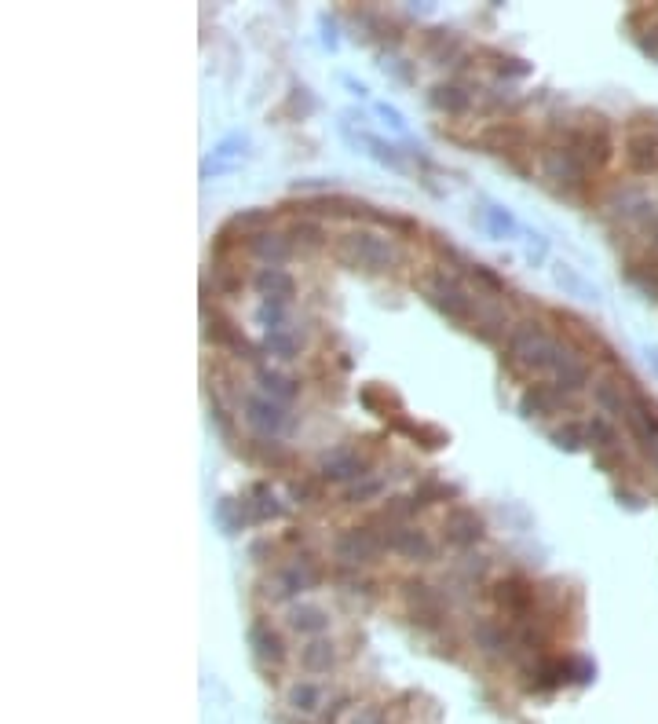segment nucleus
Returning a JSON list of instances; mask_svg holds the SVG:
<instances>
[{"mask_svg": "<svg viewBox=\"0 0 658 724\" xmlns=\"http://www.w3.org/2000/svg\"><path fill=\"white\" fill-rule=\"evenodd\" d=\"M337 256L355 271H366V275H384V271H395L403 264V253L392 238H381L373 231H348L340 235L337 242Z\"/></svg>", "mask_w": 658, "mask_h": 724, "instance_id": "f257e3e1", "label": "nucleus"}, {"mask_svg": "<svg viewBox=\"0 0 658 724\" xmlns=\"http://www.w3.org/2000/svg\"><path fill=\"white\" fill-rule=\"evenodd\" d=\"M563 352H567V344L549 337L542 322L527 319V322H516V326H512L509 355L516 366H523V370H531V373L556 370V362L563 359Z\"/></svg>", "mask_w": 658, "mask_h": 724, "instance_id": "f03ea898", "label": "nucleus"}, {"mask_svg": "<svg viewBox=\"0 0 658 724\" xmlns=\"http://www.w3.org/2000/svg\"><path fill=\"white\" fill-rule=\"evenodd\" d=\"M421 293H425L428 304H432L439 315H446L450 322H472V315H476V308H472V297H468V289L461 286L454 275H443V271H436L432 278H425V282H421Z\"/></svg>", "mask_w": 658, "mask_h": 724, "instance_id": "7ed1b4c3", "label": "nucleus"}, {"mask_svg": "<svg viewBox=\"0 0 658 724\" xmlns=\"http://www.w3.org/2000/svg\"><path fill=\"white\" fill-rule=\"evenodd\" d=\"M626 161L629 169L640 172V176H655L658 172V114H637L629 121Z\"/></svg>", "mask_w": 658, "mask_h": 724, "instance_id": "20e7f679", "label": "nucleus"}, {"mask_svg": "<svg viewBox=\"0 0 658 724\" xmlns=\"http://www.w3.org/2000/svg\"><path fill=\"white\" fill-rule=\"evenodd\" d=\"M542 172L545 180H552V187L574 194L585 187V176H589V165L578 158V150L571 143H556L542 154Z\"/></svg>", "mask_w": 658, "mask_h": 724, "instance_id": "39448f33", "label": "nucleus"}, {"mask_svg": "<svg viewBox=\"0 0 658 724\" xmlns=\"http://www.w3.org/2000/svg\"><path fill=\"white\" fill-rule=\"evenodd\" d=\"M567 143L578 150V158H582L589 169H604L607 158H611V125H607V118H600V114H589L585 125H578L571 136H567Z\"/></svg>", "mask_w": 658, "mask_h": 724, "instance_id": "423d86ee", "label": "nucleus"}, {"mask_svg": "<svg viewBox=\"0 0 658 724\" xmlns=\"http://www.w3.org/2000/svg\"><path fill=\"white\" fill-rule=\"evenodd\" d=\"M384 549V534L370 531V527H348L333 538V560L340 567H366L377 560Z\"/></svg>", "mask_w": 658, "mask_h": 724, "instance_id": "0eeeda50", "label": "nucleus"}, {"mask_svg": "<svg viewBox=\"0 0 658 724\" xmlns=\"http://www.w3.org/2000/svg\"><path fill=\"white\" fill-rule=\"evenodd\" d=\"M319 476L326 483H355L370 476V458L359 454L355 447H333L319 461Z\"/></svg>", "mask_w": 658, "mask_h": 724, "instance_id": "6e6552de", "label": "nucleus"}, {"mask_svg": "<svg viewBox=\"0 0 658 724\" xmlns=\"http://www.w3.org/2000/svg\"><path fill=\"white\" fill-rule=\"evenodd\" d=\"M483 534H487V523H483V516H479L476 509H468V505H454V509L446 512L443 538L454 545V549H468V545H476Z\"/></svg>", "mask_w": 658, "mask_h": 724, "instance_id": "1a4fd4ad", "label": "nucleus"}, {"mask_svg": "<svg viewBox=\"0 0 658 724\" xmlns=\"http://www.w3.org/2000/svg\"><path fill=\"white\" fill-rule=\"evenodd\" d=\"M384 549H392V553H399L403 560H414V564H425V560H432V553H436V545H432L428 531L410 527V523L384 534Z\"/></svg>", "mask_w": 658, "mask_h": 724, "instance_id": "9d476101", "label": "nucleus"}, {"mask_svg": "<svg viewBox=\"0 0 658 724\" xmlns=\"http://www.w3.org/2000/svg\"><path fill=\"white\" fill-rule=\"evenodd\" d=\"M242 410H245V421H249L256 432H264V436H278L289 421L286 406L267 399V395H245Z\"/></svg>", "mask_w": 658, "mask_h": 724, "instance_id": "9b49d317", "label": "nucleus"}, {"mask_svg": "<svg viewBox=\"0 0 658 724\" xmlns=\"http://www.w3.org/2000/svg\"><path fill=\"white\" fill-rule=\"evenodd\" d=\"M593 403L596 410L604 417H611V421H626V417L633 414V395L622 392V384H615L611 377L593 381Z\"/></svg>", "mask_w": 658, "mask_h": 724, "instance_id": "f8f14e48", "label": "nucleus"}, {"mask_svg": "<svg viewBox=\"0 0 658 724\" xmlns=\"http://www.w3.org/2000/svg\"><path fill=\"white\" fill-rule=\"evenodd\" d=\"M567 403V392L560 384H531L520 399L523 417H545V414H560V406Z\"/></svg>", "mask_w": 658, "mask_h": 724, "instance_id": "ddd939ff", "label": "nucleus"}, {"mask_svg": "<svg viewBox=\"0 0 658 724\" xmlns=\"http://www.w3.org/2000/svg\"><path fill=\"white\" fill-rule=\"evenodd\" d=\"M315 582H319V571H315L308 560H297V564L282 567L275 575V597L293 600V597H300V593H308Z\"/></svg>", "mask_w": 658, "mask_h": 724, "instance_id": "4468645a", "label": "nucleus"}, {"mask_svg": "<svg viewBox=\"0 0 658 724\" xmlns=\"http://www.w3.org/2000/svg\"><path fill=\"white\" fill-rule=\"evenodd\" d=\"M406 604L414 611V622H421V626H436L439 618H443V600L425 582H410L406 586Z\"/></svg>", "mask_w": 658, "mask_h": 724, "instance_id": "2eb2a0df", "label": "nucleus"}, {"mask_svg": "<svg viewBox=\"0 0 658 724\" xmlns=\"http://www.w3.org/2000/svg\"><path fill=\"white\" fill-rule=\"evenodd\" d=\"M249 644H253L256 659L267 662V666L286 662V644H282V637H278L275 629H271V622H264V618H256L253 626H249Z\"/></svg>", "mask_w": 658, "mask_h": 724, "instance_id": "dca6fc26", "label": "nucleus"}, {"mask_svg": "<svg viewBox=\"0 0 658 724\" xmlns=\"http://www.w3.org/2000/svg\"><path fill=\"white\" fill-rule=\"evenodd\" d=\"M494 600H498V607H505L509 615L527 618V611H531L534 604V586L523 582V578H505V582H498V589H494Z\"/></svg>", "mask_w": 658, "mask_h": 724, "instance_id": "f3484780", "label": "nucleus"}, {"mask_svg": "<svg viewBox=\"0 0 658 724\" xmlns=\"http://www.w3.org/2000/svg\"><path fill=\"white\" fill-rule=\"evenodd\" d=\"M253 286L260 289V297L264 300H278V304H289V297L297 293V282H293V275L289 271H282V267H260L253 278Z\"/></svg>", "mask_w": 658, "mask_h": 724, "instance_id": "a211bd4d", "label": "nucleus"}, {"mask_svg": "<svg viewBox=\"0 0 658 724\" xmlns=\"http://www.w3.org/2000/svg\"><path fill=\"white\" fill-rule=\"evenodd\" d=\"M249 253L260 256V260H267V267H278L289 253H293V238L267 227V231H260V235L249 238Z\"/></svg>", "mask_w": 658, "mask_h": 724, "instance_id": "6ab92c4d", "label": "nucleus"}, {"mask_svg": "<svg viewBox=\"0 0 658 724\" xmlns=\"http://www.w3.org/2000/svg\"><path fill=\"white\" fill-rule=\"evenodd\" d=\"M209 337H213L216 348H227V352L242 355V359H249V355H253V344L245 341L242 330H238L231 319L216 315V311H213V322H209Z\"/></svg>", "mask_w": 658, "mask_h": 724, "instance_id": "aec40b11", "label": "nucleus"}, {"mask_svg": "<svg viewBox=\"0 0 658 724\" xmlns=\"http://www.w3.org/2000/svg\"><path fill=\"white\" fill-rule=\"evenodd\" d=\"M552 373H556V384H560L567 395L589 388V366H585V362L574 355V348H567V352H563V359L556 362V370H552Z\"/></svg>", "mask_w": 658, "mask_h": 724, "instance_id": "412c9836", "label": "nucleus"}, {"mask_svg": "<svg viewBox=\"0 0 658 724\" xmlns=\"http://www.w3.org/2000/svg\"><path fill=\"white\" fill-rule=\"evenodd\" d=\"M552 282L567 293V297H578V300H585V304H600V289L596 286H589L578 271H574L571 264H556L552 267Z\"/></svg>", "mask_w": 658, "mask_h": 724, "instance_id": "4be33fe9", "label": "nucleus"}, {"mask_svg": "<svg viewBox=\"0 0 658 724\" xmlns=\"http://www.w3.org/2000/svg\"><path fill=\"white\" fill-rule=\"evenodd\" d=\"M428 103L436 110H443V114H465L468 107H472V96H468L465 88L454 85V81H439V85H432V92H428Z\"/></svg>", "mask_w": 658, "mask_h": 724, "instance_id": "5701e85b", "label": "nucleus"}, {"mask_svg": "<svg viewBox=\"0 0 658 724\" xmlns=\"http://www.w3.org/2000/svg\"><path fill=\"white\" fill-rule=\"evenodd\" d=\"M289 629H297L304 637H319L329 629V615L319 604H293L289 607Z\"/></svg>", "mask_w": 658, "mask_h": 724, "instance_id": "b1692460", "label": "nucleus"}, {"mask_svg": "<svg viewBox=\"0 0 658 724\" xmlns=\"http://www.w3.org/2000/svg\"><path fill=\"white\" fill-rule=\"evenodd\" d=\"M472 640H476V648L487 651V655H501L505 648H512V637L505 633V626L490 622V618H476V626H472Z\"/></svg>", "mask_w": 658, "mask_h": 724, "instance_id": "393cba45", "label": "nucleus"}, {"mask_svg": "<svg viewBox=\"0 0 658 724\" xmlns=\"http://www.w3.org/2000/svg\"><path fill=\"white\" fill-rule=\"evenodd\" d=\"M300 666H304L308 673H329L333 666H337V644H333V640L315 637L308 648L300 651Z\"/></svg>", "mask_w": 658, "mask_h": 724, "instance_id": "a878e982", "label": "nucleus"}, {"mask_svg": "<svg viewBox=\"0 0 658 724\" xmlns=\"http://www.w3.org/2000/svg\"><path fill=\"white\" fill-rule=\"evenodd\" d=\"M245 520H253V509L249 501H234V498H220L216 501V523L223 527V534H238L245 527Z\"/></svg>", "mask_w": 658, "mask_h": 724, "instance_id": "bb28decb", "label": "nucleus"}, {"mask_svg": "<svg viewBox=\"0 0 658 724\" xmlns=\"http://www.w3.org/2000/svg\"><path fill=\"white\" fill-rule=\"evenodd\" d=\"M256 381H260L267 399H275V403H289V399L300 392L293 377H286V373H278V370H267V366L264 370H256Z\"/></svg>", "mask_w": 658, "mask_h": 724, "instance_id": "cd10ccee", "label": "nucleus"}, {"mask_svg": "<svg viewBox=\"0 0 658 724\" xmlns=\"http://www.w3.org/2000/svg\"><path fill=\"white\" fill-rule=\"evenodd\" d=\"M253 498L256 501H249V509H253V520H282V516H286V505H282V501L275 498V494H271V487H267V483H256L253 487Z\"/></svg>", "mask_w": 658, "mask_h": 724, "instance_id": "c85d7f7f", "label": "nucleus"}, {"mask_svg": "<svg viewBox=\"0 0 658 724\" xmlns=\"http://www.w3.org/2000/svg\"><path fill=\"white\" fill-rule=\"evenodd\" d=\"M585 432H589V447H593L596 454L622 450L618 447V432H615V425H611V417H593V421L585 425Z\"/></svg>", "mask_w": 658, "mask_h": 724, "instance_id": "c756f323", "label": "nucleus"}, {"mask_svg": "<svg viewBox=\"0 0 658 724\" xmlns=\"http://www.w3.org/2000/svg\"><path fill=\"white\" fill-rule=\"evenodd\" d=\"M552 443L560 450H567V454H578V450L589 447V432H585V425H578V421H563L560 428H552Z\"/></svg>", "mask_w": 658, "mask_h": 724, "instance_id": "7c9ffc66", "label": "nucleus"}, {"mask_svg": "<svg viewBox=\"0 0 658 724\" xmlns=\"http://www.w3.org/2000/svg\"><path fill=\"white\" fill-rule=\"evenodd\" d=\"M362 147H366V154H370L377 165H388V169H403V154L392 147V143H384L381 136H370V132H362Z\"/></svg>", "mask_w": 658, "mask_h": 724, "instance_id": "2f4dec72", "label": "nucleus"}, {"mask_svg": "<svg viewBox=\"0 0 658 724\" xmlns=\"http://www.w3.org/2000/svg\"><path fill=\"white\" fill-rule=\"evenodd\" d=\"M392 428H399V432H406V436H414L417 443L425 450H439L443 443H450V436L446 432H439V428H428V425H410V421H403V417H395Z\"/></svg>", "mask_w": 658, "mask_h": 724, "instance_id": "473e14b6", "label": "nucleus"}, {"mask_svg": "<svg viewBox=\"0 0 658 724\" xmlns=\"http://www.w3.org/2000/svg\"><path fill=\"white\" fill-rule=\"evenodd\" d=\"M425 52L432 55V59H439V63H446V59H454V55L461 52V41H457V33L450 30H432L425 37Z\"/></svg>", "mask_w": 658, "mask_h": 724, "instance_id": "72a5a7b5", "label": "nucleus"}, {"mask_svg": "<svg viewBox=\"0 0 658 724\" xmlns=\"http://www.w3.org/2000/svg\"><path fill=\"white\" fill-rule=\"evenodd\" d=\"M483 224H487L490 235H498V238H512L520 231L516 216H512L509 209H501V205H487V209H483Z\"/></svg>", "mask_w": 658, "mask_h": 724, "instance_id": "f704fd0d", "label": "nucleus"}, {"mask_svg": "<svg viewBox=\"0 0 658 724\" xmlns=\"http://www.w3.org/2000/svg\"><path fill=\"white\" fill-rule=\"evenodd\" d=\"M286 235L293 238V245H300V249H319V245L326 242V231H322L319 220H297Z\"/></svg>", "mask_w": 658, "mask_h": 724, "instance_id": "c9c22d12", "label": "nucleus"}, {"mask_svg": "<svg viewBox=\"0 0 658 724\" xmlns=\"http://www.w3.org/2000/svg\"><path fill=\"white\" fill-rule=\"evenodd\" d=\"M267 224H271V213L267 209H245V213H234L231 220H227V231H249V238L260 235V231H267Z\"/></svg>", "mask_w": 658, "mask_h": 724, "instance_id": "e433bc0d", "label": "nucleus"}, {"mask_svg": "<svg viewBox=\"0 0 658 724\" xmlns=\"http://www.w3.org/2000/svg\"><path fill=\"white\" fill-rule=\"evenodd\" d=\"M264 352L267 355H275V359H297L300 355V341L293 337L289 330H275V333H267L264 337Z\"/></svg>", "mask_w": 658, "mask_h": 724, "instance_id": "4c0bfd02", "label": "nucleus"}, {"mask_svg": "<svg viewBox=\"0 0 658 724\" xmlns=\"http://www.w3.org/2000/svg\"><path fill=\"white\" fill-rule=\"evenodd\" d=\"M322 703V688L319 684H293V692H289V706L297 710V714H311V710H319Z\"/></svg>", "mask_w": 658, "mask_h": 724, "instance_id": "58836bf2", "label": "nucleus"}, {"mask_svg": "<svg viewBox=\"0 0 658 724\" xmlns=\"http://www.w3.org/2000/svg\"><path fill=\"white\" fill-rule=\"evenodd\" d=\"M256 322H260L267 333L286 330V304H278V300H264V304L256 308Z\"/></svg>", "mask_w": 658, "mask_h": 724, "instance_id": "ea45409f", "label": "nucleus"}, {"mask_svg": "<svg viewBox=\"0 0 658 724\" xmlns=\"http://www.w3.org/2000/svg\"><path fill=\"white\" fill-rule=\"evenodd\" d=\"M446 498H457V487H446V483H439V480H428L425 487L414 494V505L417 509H425V505H436V501H446Z\"/></svg>", "mask_w": 658, "mask_h": 724, "instance_id": "a19ab883", "label": "nucleus"}, {"mask_svg": "<svg viewBox=\"0 0 658 724\" xmlns=\"http://www.w3.org/2000/svg\"><path fill=\"white\" fill-rule=\"evenodd\" d=\"M629 282H633L644 297L658 300V267H629Z\"/></svg>", "mask_w": 658, "mask_h": 724, "instance_id": "79ce46f5", "label": "nucleus"}, {"mask_svg": "<svg viewBox=\"0 0 658 724\" xmlns=\"http://www.w3.org/2000/svg\"><path fill=\"white\" fill-rule=\"evenodd\" d=\"M465 271H468L472 278H476V282H479L483 289H487V293H505V278L494 275L490 267H483V264H465Z\"/></svg>", "mask_w": 658, "mask_h": 724, "instance_id": "37998d69", "label": "nucleus"}, {"mask_svg": "<svg viewBox=\"0 0 658 724\" xmlns=\"http://www.w3.org/2000/svg\"><path fill=\"white\" fill-rule=\"evenodd\" d=\"M388 399H392V395L384 392V388H362V403L370 406L373 414L388 417ZM392 403H399V399H392Z\"/></svg>", "mask_w": 658, "mask_h": 724, "instance_id": "c03bdc74", "label": "nucleus"}, {"mask_svg": "<svg viewBox=\"0 0 658 724\" xmlns=\"http://www.w3.org/2000/svg\"><path fill=\"white\" fill-rule=\"evenodd\" d=\"M381 490H384V483H381V480H362L359 487H351V490H348V501H351V505H362V501L377 498Z\"/></svg>", "mask_w": 658, "mask_h": 724, "instance_id": "a18cd8bd", "label": "nucleus"}, {"mask_svg": "<svg viewBox=\"0 0 658 724\" xmlns=\"http://www.w3.org/2000/svg\"><path fill=\"white\" fill-rule=\"evenodd\" d=\"M213 278H216V286H220L223 293H238V289H242V278L234 275L227 264H216L213 267Z\"/></svg>", "mask_w": 658, "mask_h": 724, "instance_id": "49530a36", "label": "nucleus"}, {"mask_svg": "<svg viewBox=\"0 0 658 724\" xmlns=\"http://www.w3.org/2000/svg\"><path fill=\"white\" fill-rule=\"evenodd\" d=\"M293 498H297L300 505H308V501H319V498H322L319 480H297V483H293Z\"/></svg>", "mask_w": 658, "mask_h": 724, "instance_id": "de8ad7c7", "label": "nucleus"}, {"mask_svg": "<svg viewBox=\"0 0 658 724\" xmlns=\"http://www.w3.org/2000/svg\"><path fill=\"white\" fill-rule=\"evenodd\" d=\"M498 74L501 77H527L531 74V63H523V59H501Z\"/></svg>", "mask_w": 658, "mask_h": 724, "instance_id": "09e8293b", "label": "nucleus"}, {"mask_svg": "<svg viewBox=\"0 0 658 724\" xmlns=\"http://www.w3.org/2000/svg\"><path fill=\"white\" fill-rule=\"evenodd\" d=\"M377 114H381L388 128H395V132H406V118L395 107H388V103H377Z\"/></svg>", "mask_w": 658, "mask_h": 724, "instance_id": "8fccbe9b", "label": "nucleus"}, {"mask_svg": "<svg viewBox=\"0 0 658 724\" xmlns=\"http://www.w3.org/2000/svg\"><path fill=\"white\" fill-rule=\"evenodd\" d=\"M527 256H531V260H538V264H542L545 256H549V242H545L542 235H527Z\"/></svg>", "mask_w": 658, "mask_h": 724, "instance_id": "3c124183", "label": "nucleus"}, {"mask_svg": "<svg viewBox=\"0 0 658 724\" xmlns=\"http://www.w3.org/2000/svg\"><path fill=\"white\" fill-rule=\"evenodd\" d=\"M351 724H384V717H381V710L366 706V710H359V714H355V721H351Z\"/></svg>", "mask_w": 658, "mask_h": 724, "instance_id": "603ef678", "label": "nucleus"}, {"mask_svg": "<svg viewBox=\"0 0 658 724\" xmlns=\"http://www.w3.org/2000/svg\"><path fill=\"white\" fill-rule=\"evenodd\" d=\"M640 447H644V454H648V461H651V469L658 472V436H651V439H644V443H640Z\"/></svg>", "mask_w": 658, "mask_h": 724, "instance_id": "864d4df0", "label": "nucleus"}, {"mask_svg": "<svg viewBox=\"0 0 658 724\" xmlns=\"http://www.w3.org/2000/svg\"><path fill=\"white\" fill-rule=\"evenodd\" d=\"M344 85H348V92H351V96H359V99H366V96H370V88L362 85V81H355V77H344Z\"/></svg>", "mask_w": 658, "mask_h": 724, "instance_id": "5fc2aeb1", "label": "nucleus"}, {"mask_svg": "<svg viewBox=\"0 0 658 724\" xmlns=\"http://www.w3.org/2000/svg\"><path fill=\"white\" fill-rule=\"evenodd\" d=\"M644 235H648V242L658 249V216H655V220H651V224H648V231H644Z\"/></svg>", "mask_w": 658, "mask_h": 724, "instance_id": "6e6d98bb", "label": "nucleus"}, {"mask_svg": "<svg viewBox=\"0 0 658 724\" xmlns=\"http://www.w3.org/2000/svg\"><path fill=\"white\" fill-rule=\"evenodd\" d=\"M648 362H651V366H655V373H658V352H655V348H651V352H648Z\"/></svg>", "mask_w": 658, "mask_h": 724, "instance_id": "4d7b16f0", "label": "nucleus"}]
</instances>
